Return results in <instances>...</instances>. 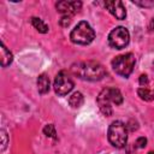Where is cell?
<instances>
[{"mask_svg":"<svg viewBox=\"0 0 154 154\" xmlns=\"http://www.w3.org/2000/svg\"><path fill=\"white\" fill-rule=\"evenodd\" d=\"M107 137L109 143L116 148H123L128 142V128L120 120H114L108 126Z\"/></svg>","mask_w":154,"mask_h":154,"instance_id":"obj_3","label":"cell"},{"mask_svg":"<svg viewBox=\"0 0 154 154\" xmlns=\"http://www.w3.org/2000/svg\"><path fill=\"white\" fill-rule=\"evenodd\" d=\"M70 23H71V18H70V17H67V16H63V17H61L60 24H61L63 26H67Z\"/></svg>","mask_w":154,"mask_h":154,"instance_id":"obj_19","label":"cell"},{"mask_svg":"<svg viewBox=\"0 0 154 154\" xmlns=\"http://www.w3.org/2000/svg\"><path fill=\"white\" fill-rule=\"evenodd\" d=\"M138 82H140L141 85H147L148 84V76L147 75H141Z\"/></svg>","mask_w":154,"mask_h":154,"instance_id":"obj_20","label":"cell"},{"mask_svg":"<svg viewBox=\"0 0 154 154\" xmlns=\"http://www.w3.org/2000/svg\"><path fill=\"white\" fill-rule=\"evenodd\" d=\"M136 63V58L132 53H126L123 55H118L112 60V67L114 72L122 77H129L134 70Z\"/></svg>","mask_w":154,"mask_h":154,"instance_id":"obj_5","label":"cell"},{"mask_svg":"<svg viewBox=\"0 0 154 154\" xmlns=\"http://www.w3.org/2000/svg\"><path fill=\"white\" fill-rule=\"evenodd\" d=\"M137 94H138V96H140L142 100H144V101H153V100H154V91L149 90L148 88H144V87L138 88V89H137Z\"/></svg>","mask_w":154,"mask_h":154,"instance_id":"obj_14","label":"cell"},{"mask_svg":"<svg viewBox=\"0 0 154 154\" xmlns=\"http://www.w3.org/2000/svg\"><path fill=\"white\" fill-rule=\"evenodd\" d=\"M132 2L138 5V6H142V7H152V6H154V1H136V0H132Z\"/></svg>","mask_w":154,"mask_h":154,"instance_id":"obj_18","label":"cell"},{"mask_svg":"<svg viewBox=\"0 0 154 154\" xmlns=\"http://www.w3.org/2000/svg\"><path fill=\"white\" fill-rule=\"evenodd\" d=\"M148 154H154V152H149V153H148Z\"/></svg>","mask_w":154,"mask_h":154,"instance_id":"obj_21","label":"cell"},{"mask_svg":"<svg viewBox=\"0 0 154 154\" xmlns=\"http://www.w3.org/2000/svg\"><path fill=\"white\" fill-rule=\"evenodd\" d=\"M0 51H1V66H2V67H6V66H8V65L12 63L13 55H12V53L10 52V49H7V47L5 46L4 42H1V48H0Z\"/></svg>","mask_w":154,"mask_h":154,"instance_id":"obj_11","label":"cell"},{"mask_svg":"<svg viewBox=\"0 0 154 154\" xmlns=\"http://www.w3.org/2000/svg\"><path fill=\"white\" fill-rule=\"evenodd\" d=\"M105 7L109 11L111 14H113L117 19L122 20L125 19L126 17V10L123 5V2L120 0H112V1H106L105 2Z\"/></svg>","mask_w":154,"mask_h":154,"instance_id":"obj_9","label":"cell"},{"mask_svg":"<svg viewBox=\"0 0 154 154\" xmlns=\"http://www.w3.org/2000/svg\"><path fill=\"white\" fill-rule=\"evenodd\" d=\"M130 35L126 28L117 26L108 34V45L116 49H123L128 46Z\"/></svg>","mask_w":154,"mask_h":154,"instance_id":"obj_6","label":"cell"},{"mask_svg":"<svg viewBox=\"0 0 154 154\" xmlns=\"http://www.w3.org/2000/svg\"><path fill=\"white\" fill-rule=\"evenodd\" d=\"M30 23H31V25H32L38 32H41V34H46V32H48V25H47L41 18L31 17Z\"/></svg>","mask_w":154,"mask_h":154,"instance_id":"obj_13","label":"cell"},{"mask_svg":"<svg viewBox=\"0 0 154 154\" xmlns=\"http://www.w3.org/2000/svg\"><path fill=\"white\" fill-rule=\"evenodd\" d=\"M43 134L47 136V137H51L53 140H57V131H55V128L53 124H47L45 125L43 128Z\"/></svg>","mask_w":154,"mask_h":154,"instance_id":"obj_15","label":"cell"},{"mask_svg":"<svg viewBox=\"0 0 154 154\" xmlns=\"http://www.w3.org/2000/svg\"><path fill=\"white\" fill-rule=\"evenodd\" d=\"M153 67H154V63H153Z\"/></svg>","mask_w":154,"mask_h":154,"instance_id":"obj_22","label":"cell"},{"mask_svg":"<svg viewBox=\"0 0 154 154\" xmlns=\"http://www.w3.org/2000/svg\"><path fill=\"white\" fill-rule=\"evenodd\" d=\"M1 152H4L7 146V134L5 130H1Z\"/></svg>","mask_w":154,"mask_h":154,"instance_id":"obj_16","label":"cell"},{"mask_svg":"<svg viewBox=\"0 0 154 154\" xmlns=\"http://www.w3.org/2000/svg\"><path fill=\"white\" fill-rule=\"evenodd\" d=\"M83 102H84V96H83V94L79 93V91H75V93L69 97V103H70V106H71L72 108H78V107H81V106L83 105Z\"/></svg>","mask_w":154,"mask_h":154,"instance_id":"obj_12","label":"cell"},{"mask_svg":"<svg viewBox=\"0 0 154 154\" xmlns=\"http://www.w3.org/2000/svg\"><path fill=\"white\" fill-rule=\"evenodd\" d=\"M70 38L77 45H89L95 38V31L85 20L79 22L71 31Z\"/></svg>","mask_w":154,"mask_h":154,"instance_id":"obj_4","label":"cell"},{"mask_svg":"<svg viewBox=\"0 0 154 154\" xmlns=\"http://www.w3.org/2000/svg\"><path fill=\"white\" fill-rule=\"evenodd\" d=\"M55 7L64 16L71 17L72 14L79 12V10L82 7V2L81 1H66V0H64V1H58L55 4Z\"/></svg>","mask_w":154,"mask_h":154,"instance_id":"obj_8","label":"cell"},{"mask_svg":"<svg viewBox=\"0 0 154 154\" xmlns=\"http://www.w3.org/2000/svg\"><path fill=\"white\" fill-rule=\"evenodd\" d=\"M137 148H144L147 146V138L146 137H138L136 140V144H135Z\"/></svg>","mask_w":154,"mask_h":154,"instance_id":"obj_17","label":"cell"},{"mask_svg":"<svg viewBox=\"0 0 154 154\" xmlns=\"http://www.w3.org/2000/svg\"><path fill=\"white\" fill-rule=\"evenodd\" d=\"M53 88L55 94H58L59 96H65L73 89V81L66 71H60L54 78Z\"/></svg>","mask_w":154,"mask_h":154,"instance_id":"obj_7","label":"cell"},{"mask_svg":"<svg viewBox=\"0 0 154 154\" xmlns=\"http://www.w3.org/2000/svg\"><path fill=\"white\" fill-rule=\"evenodd\" d=\"M51 88V82L49 78L46 73H42L37 77V90L40 94H46L49 91Z\"/></svg>","mask_w":154,"mask_h":154,"instance_id":"obj_10","label":"cell"},{"mask_svg":"<svg viewBox=\"0 0 154 154\" xmlns=\"http://www.w3.org/2000/svg\"><path fill=\"white\" fill-rule=\"evenodd\" d=\"M97 106L100 111L106 116L109 117L113 113L112 103L114 105H122L123 103V95L119 89L117 88H105L100 91L97 99Z\"/></svg>","mask_w":154,"mask_h":154,"instance_id":"obj_2","label":"cell"},{"mask_svg":"<svg viewBox=\"0 0 154 154\" xmlns=\"http://www.w3.org/2000/svg\"><path fill=\"white\" fill-rule=\"evenodd\" d=\"M71 72L81 79L91 81V82L100 81L107 75V71L103 67V65L94 60L78 61V63L72 64Z\"/></svg>","mask_w":154,"mask_h":154,"instance_id":"obj_1","label":"cell"}]
</instances>
